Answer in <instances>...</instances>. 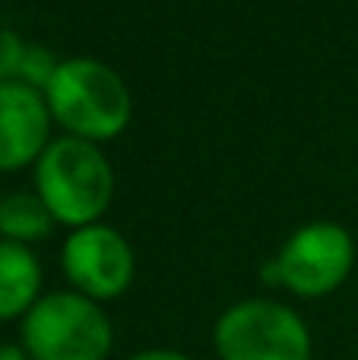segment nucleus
I'll return each instance as SVG.
<instances>
[{
	"instance_id": "nucleus-1",
	"label": "nucleus",
	"mask_w": 358,
	"mask_h": 360,
	"mask_svg": "<svg viewBox=\"0 0 358 360\" xmlns=\"http://www.w3.org/2000/svg\"><path fill=\"white\" fill-rule=\"evenodd\" d=\"M42 95L63 136L95 146L118 139L133 120L130 86L118 70L95 57H63Z\"/></svg>"
},
{
	"instance_id": "nucleus-2",
	"label": "nucleus",
	"mask_w": 358,
	"mask_h": 360,
	"mask_svg": "<svg viewBox=\"0 0 358 360\" xmlns=\"http://www.w3.org/2000/svg\"><path fill=\"white\" fill-rule=\"evenodd\" d=\"M35 193L57 224L76 231L105 218L114 199V168L101 146L57 136L35 162Z\"/></svg>"
},
{
	"instance_id": "nucleus-3",
	"label": "nucleus",
	"mask_w": 358,
	"mask_h": 360,
	"mask_svg": "<svg viewBox=\"0 0 358 360\" xmlns=\"http://www.w3.org/2000/svg\"><path fill=\"white\" fill-rule=\"evenodd\" d=\"M19 345L32 360H108L114 326L105 307L67 288L42 294L19 319Z\"/></svg>"
},
{
	"instance_id": "nucleus-4",
	"label": "nucleus",
	"mask_w": 358,
	"mask_h": 360,
	"mask_svg": "<svg viewBox=\"0 0 358 360\" xmlns=\"http://www.w3.org/2000/svg\"><path fill=\"white\" fill-rule=\"evenodd\" d=\"M219 360H314V338L302 313L270 297H247L213 326Z\"/></svg>"
},
{
	"instance_id": "nucleus-5",
	"label": "nucleus",
	"mask_w": 358,
	"mask_h": 360,
	"mask_svg": "<svg viewBox=\"0 0 358 360\" xmlns=\"http://www.w3.org/2000/svg\"><path fill=\"white\" fill-rule=\"evenodd\" d=\"M355 269V240L336 221H311L285 237L264 278L302 300L330 297Z\"/></svg>"
},
{
	"instance_id": "nucleus-6",
	"label": "nucleus",
	"mask_w": 358,
	"mask_h": 360,
	"mask_svg": "<svg viewBox=\"0 0 358 360\" xmlns=\"http://www.w3.org/2000/svg\"><path fill=\"white\" fill-rule=\"evenodd\" d=\"M61 269L70 291L95 304H108L130 291L137 275V256L130 240L118 228L95 221L67 234L61 247Z\"/></svg>"
},
{
	"instance_id": "nucleus-7",
	"label": "nucleus",
	"mask_w": 358,
	"mask_h": 360,
	"mask_svg": "<svg viewBox=\"0 0 358 360\" xmlns=\"http://www.w3.org/2000/svg\"><path fill=\"white\" fill-rule=\"evenodd\" d=\"M51 124L42 92L23 82H0V174L35 168L51 143Z\"/></svg>"
},
{
	"instance_id": "nucleus-8",
	"label": "nucleus",
	"mask_w": 358,
	"mask_h": 360,
	"mask_svg": "<svg viewBox=\"0 0 358 360\" xmlns=\"http://www.w3.org/2000/svg\"><path fill=\"white\" fill-rule=\"evenodd\" d=\"M42 262L25 243L0 240V323L23 319L42 300Z\"/></svg>"
},
{
	"instance_id": "nucleus-9",
	"label": "nucleus",
	"mask_w": 358,
	"mask_h": 360,
	"mask_svg": "<svg viewBox=\"0 0 358 360\" xmlns=\"http://www.w3.org/2000/svg\"><path fill=\"white\" fill-rule=\"evenodd\" d=\"M54 215L48 212V205L38 199V193H10L0 199V240L13 243H32L44 240L54 231Z\"/></svg>"
},
{
	"instance_id": "nucleus-10",
	"label": "nucleus",
	"mask_w": 358,
	"mask_h": 360,
	"mask_svg": "<svg viewBox=\"0 0 358 360\" xmlns=\"http://www.w3.org/2000/svg\"><path fill=\"white\" fill-rule=\"evenodd\" d=\"M57 63H61V57H54L44 44H29L25 48V57H23V67H19V79L23 86L35 89V92H44L51 82V76H54Z\"/></svg>"
},
{
	"instance_id": "nucleus-11",
	"label": "nucleus",
	"mask_w": 358,
	"mask_h": 360,
	"mask_svg": "<svg viewBox=\"0 0 358 360\" xmlns=\"http://www.w3.org/2000/svg\"><path fill=\"white\" fill-rule=\"evenodd\" d=\"M25 48H29V41H25L19 32L0 29V82L19 79V67H23Z\"/></svg>"
},
{
	"instance_id": "nucleus-12",
	"label": "nucleus",
	"mask_w": 358,
	"mask_h": 360,
	"mask_svg": "<svg viewBox=\"0 0 358 360\" xmlns=\"http://www.w3.org/2000/svg\"><path fill=\"white\" fill-rule=\"evenodd\" d=\"M127 360H194V357L175 348H143V351H133Z\"/></svg>"
},
{
	"instance_id": "nucleus-13",
	"label": "nucleus",
	"mask_w": 358,
	"mask_h": 360,
	"mask_svg": "<svg viewBox=\"0 0 358 360\" xmlns=\"http://www.w3.org/2000/svg\"><path fill=\"white\" fill-rule=\"evenodd\" d=\"M0 360H32L25 354L23 345H13V342H4L0 345Z\"/></svg>"
}]
</instances>
